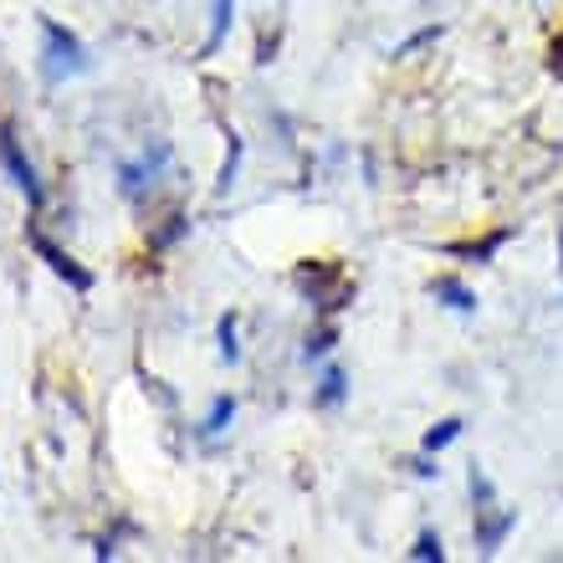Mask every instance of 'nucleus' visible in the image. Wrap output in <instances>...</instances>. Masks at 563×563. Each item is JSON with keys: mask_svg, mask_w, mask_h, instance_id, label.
Instances as JSON below:
<instances>
[{"mask_svg": "<svg viewBox=\"0 0 563 563\" xmlns=\"http://www.w3.org/2000/svg\"><path fill=\"white\" fill-rule=\"evenodd\" d=\"M231 420H236V400H231V395H221V400L210 405V416H206V435H221Z\"/></svg>", "mask_w": 563, "mask_h": 563, "instance_id": "0eeeda50", "label": "nucleus"}, {"mask_svg": "<svg viewBox=\"0 0 563 563\" xmlns=\"http://www.w3.org/2000/svg\"><path fill=\"white\" fill-rule=\"evenodd\" d=\"M221 358L236 364L241 358V343H236V318H221Z\"/></svg>", "mask_w": 563, "mask_h": 563, "instance_id": "9b49d317", "label": "nucleus"}, {"mask_svg": "<svg viewBox=\"0 0 563 563\" xmlns=\"http://www.w3.org/2000/svg\"><path fill=\"white\" fill-rule=\"evenodd\" d=\"M0 169L15 179V190L26 195V206L31 210H42L46 206V190H42V179H36V164L21 154V144H15L11 129H0Z\"/></svg>", "mask_w": 563, "mask_h": 563, "instance_id": "7ed1b4c3", "label": "nucleus"}, {"mask_svg": "<svg viewBox=\"0 0 563 563\" xmlns=\"http://www.w3.org/2000/svg\"><path fill=\"white\" fill-rule=\"evenodd\" d=\"M456 435H461V420H441V426L426 435V451H445V445L456 441Z\"/></svg>", "mask_w": 563, "mask_h": 563, "instance_id": "1a4fd4ad", "label": "nucleus"}, {"mask_svg": "<svg viewBox=\"0 0 563 563\" xmlns=\"http://www.w3.org/2000/svg\"><path fill=\"white\" fill-rule=\"evenodd\" d=\"M435 292H441V297H451V308H461V312H472V308H476V302H472V292H466L461 282H435Z\"/></svg>", "mask_w": 563, "mask_h": 563, "instance_id": "f8f14e48", "label": "nucleus"}, {"mask_svg": "<svg viewBox=\"0 0 563 563\" xmlns=\"http://www.w3.org/2000/svg\"><path fill=\"white\" fill-rule=\"evenodd\" d=\"M92 62H88V46L77 42L67 26H57L52 15H42V73L46 82H67V77H82Z\"/></svg>", "mask_w": 563, "mask_h": 563, "instance_id": "f03ea898", "label": "nucleus"}, {"mask_svg": "<svg viewBox=\"0 0 563 563\" xmlns=\"http://www.w3.org/2000/svg\"><path fill=\"white\" fill-rule=\"evenodd\" d=\"M31 246H36V256H42V262H46V267H52V272H57L62 282H73L77 292H92V272H82V267H77L73 256L62 252V246H52V241H46L42 231H36V225H31Z\"/></svg>", "mask_w": 563, "mask_h": 563, "instance_id": "39448f33", "label": "nucleus"}, {"mask_svg": "<svg viewBox=\"0 0 563 563\" xmlns=\"http://www.w3.org/2000/svg\"><path fill=\"white\" fill-rule=\"evenodd\" d=\"M410 559H420V563H430V559H435V563H441V559H445L441 538H435V533H420V538H416V549H410Z\"/></svg>", "mask_w": 563, "mask_h": 563, "instance_id": "9d476101", "label": "nucleus"}, {"mask_svg": "<svg viewBox=\"0 0 563 563\" xmlns=\"http://www.w3.org/2000/svg\"><path fill=\"white\" fill-rule=\"evenodd\" d=\"M164 164H169V144H154V154H144L139 164H119V190L129 195V200H144V195L154 190V179H159Z\"/></svg>", "mask_w": 563, "mask_h": 563, "instance_id": "20e7f679", "label": "nucleus"}, {"mask_svg": "<svg viewBox=\"0 0 563 563\" xmlns=\"http://www.w3.org/2000/svg\"><path fill=\"white\" fill-rule=\"evenodd\" d=\"M472 497H476V549H482V553H497V549H503V538L518 528V512L497 503L492 476L482 472V466H472Z\"/></svg>", "mask_w": 563, "mask_h": 563, "instance_id": "f257e3e1", "label": "nucleus"}, {"mask_svg": "<svg viewBox=\"0 0 563 563\" xmlns=\"http://www.w3.org/2000/svg\"><path fill=\"white\" fill-rule=\"evenodd\" d=\"M231 15H236V0H216V5H210V36H206V46H200V57H216V52H221L225 31H231Z\"/></svg>", "mask_w": 563, "mask_h": 563, "instance_id": "423d86ee", "label": "nucleus"}, {"mask_svg": "<svg viewBox=\"0 0 563 563\" xmlns=\"http://www.w3.org/2000/svg\"><path fill=\"white\" fill-rule=\"evenodd\" d=\"M236 169H241V139H231V154H225V169H221V179H216V195H225L236 185Z\"/></svg>", "mask_w": 563, "mask_h": 563, "instance_id": "6e6552de", "label": "nucleus"}, {"mask_svg": "<svg viewBox=\"0 0 563 563\" xmlns=\"http://www.w3.org/2000/svg\"><path fill=\"white\" fill-rule=\"evenodd\" d=\"M343 400V369L323 374V389H318V405H339Z\"/></svg>", "mask_w": 563, "mask_h": 563, "instance_id": "ddd939ff", "label": "nucleus"}]
</instances>
